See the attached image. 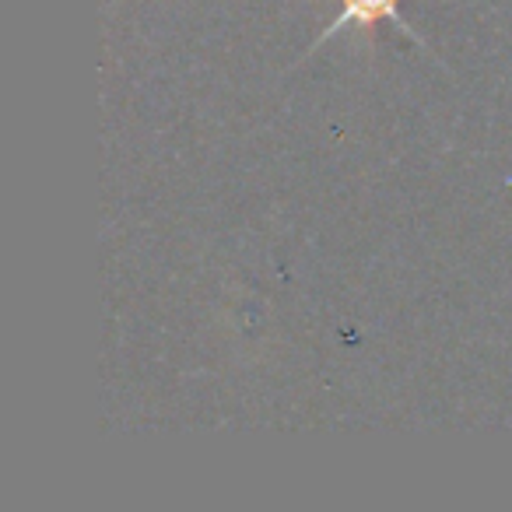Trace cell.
<instances>
[{"mask_svg": "<svg viewBox=\"0 0 512 512\" xmlns=\"http://www.w3.org/2000/svg\"><path fill=\"white\" fill-rule=\"evenodd\" d=\"M341 4H344L341 15L334 18V25H330L323 39L337 36V32L348 29V25H362V29L372 32V29H376V22H383V18H393V22H397L400 29L411 36V29H407V25L397 18V0H341Z\"/></svg>", "mask_w": 512, "mask_h": 512, "instance_id": "obj_1", "label": "cell"}]
</instances>
